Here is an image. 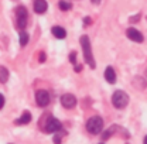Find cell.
<instances>
[{
    "instance_id": "15",
    "label": "cell",
    "mask_w": 147,
    "mask_h": 144,
    "mask_svg": "<svg viewBox=\"0 0 147 144\" xmlns=\"http://www.w3.org/2000/svg\"><path fill=\"white\" fill-rule=\"evenodd\" d=\"M27 42H28V34L24 33V31H21L20 33V45L24 47V45H27Z\"/></svg>"
},
{
    "instance_id": "26",
    "label": "cell",
    "mask_w": 147,
    "mask_h": 144,
    "mask_svg": "<svg viewBox=\"0 0 147 144\" xmlns=\"http://www.w3.org/2000/svg\"><path fill=\"white\" fill-rule=\"evenodd\" d=\"M146 76H147V69H146Z\"/></svg>"
},
{
    "instance_id": "13",
    "label": "cell",
    "mask_w": 147,
    "mask_h": 144,
    "mask_svg": "<svg viewBox=\"0 0 147 144\" xmlns=\"http://www.w3.org/2000/svg\"><path fill=\"white\" fill-rule=\"evenodd\" d=\"M7 79H9V71L4 67H0V82L1 83H6Z\"/></svg>"
},
{
    "instance_id": "20",
    "label": "cell",
    "mask_w": 147,
    "mask_h": 144,
    "mask_svg": "<svg viewBox=\"0 0 147 144\" xmlns=\"http://www.w3.org/2000/svg\"><path fill=\"white\" fill-rule=\"evenodd\" d=\"M84 23H85V26H89V24H91V18L85 17V18H84Z\"/></svg>"
},
{
    "instance_id": "8",
    "label": "cell",
    "mask_w": 147,
    "mask_h": 144,
    "mask_svg": "<svg viewBox=\"0 0 147 144\" xmlns=\"http://www.w3.org/2000/svg\"><path fill=\"white\" fill-rule=\"evenodd\" d=\"M126 36L127 38H130L131 41H136V42H143V34L139 31V30H136V28H129L127 31H126Z\"/></svg>"
},
{
    "instance_id": "25",
    "label": "cell",
    "mask_w": 147,
    "mask_h": 144,
    "mask_svg": "<svg viewBox=\"0 0 147 144\" xmlns=\"http://www.w3.org/2000/svg\"><path fill=\"white\" fill-rule=\"evenodd\" d=\"M144 144H147V136L144 137Z\"/></svg>"
},
{
    "instance_id": "16",
    "label": "cell",
    "mask_w": 147,
    "mask_h": 144,
    "mask_svg": "<svg viewBox=\"0 0 147 144\" xmlns=\"http://www.w3.org/2000/svg\"><path fill=\"white\" fill-rule=\"evenodd\" d=\"M58 6H59L61 10H69V9H72V4H71V3H67V1H64V0H61V1L58 3Z\"/></svg>"
},
{
    "instance_id": "3",
    "label": "cell",
    "mask_w": 147,
    "mask_h": 144,
    "mask_svg": "<svg viewBox=\"0 0 147 144\" xmlns=\"http://www.w3.org/2000/svg\"><path fill=\"white\" fill-rule=\"evenodd\" d=\"M112 103L116 109H123L127 106L129 103V96L127 93H125L123 90H116L112 96Z\"/></svg>"
},
{
    "instance_id": "10",
    "label": "cell",
    "mask_w": 147,
    "mask_h": 144,
    "mask_svg": "<svg viewBox=\"0 0 147 144\" xmlns=\"http://www.w3.org/2000/svg\"><path fill=\"white\" fill-rule=\"evenodd\" d=\"M105 79L109 82V83H115L116 82V73H115V69L112 67H108L106 71H105Z\"/></svg>"
},
{
    "instance_id": "1",
    "label": "cell",
    "mask_w": 147,
    "mask_h": 144,
    "mask_svg": "<svg viewBox=\"0 0 147 144\" xmlns=\"http://www.w3.org/2000/svg\"><path fill=\"white\" fill-rule=\"evenodd\" d=\"M81 47H82V51H84V58H85V62L91 67L95 68L96 67V62L93 59V54H92V48H91V41L88 36H82L81 37Z\"/></svg>"
},
{
    "instance_id": "22",
    "label": "cell",
    "mask_w": 147,
    "mask_h": 144,
    "mask_svg": "<svg viewBox=\"0 0 147 144\" xmlns=\"http://www.w3.org/2000/svg\"><path fill=\"white\" fill-rule=\"evenodd\" d=\"M140 18V16H136V17H133V18H130V21H137Z\"/></svg>"
},
{
    "instance_id": "23",
    "label": "cell",
    "mask_w": 147,
    "mask_h": 144,
    "mask_svg": "<svg viewBox=\"0 0 147 144\" xmlns=\"http://www.w3.org/2000/svg\"><path fill=\"white\" fill-rule=\"evenodd\" d=\"M81 68H82L81 65H76V67H75V71H76V72H79V71H81Z\"/></svg>"
},
{
    "instance_id": "14",
    "label": "cell",
    "mask_w": 147,
    "mask_h": 144,
    "mask_svg": "<svg viewBox=\"0 0 147 144\" xmlns=\"http://www.w3.org/2000/svg\"><path fill=\"white\" fill-rule=\"evenodd\" d=\"M133 83H134V86H137V88H140V89H144V88H146V82H144V79L140 78V76H136L134 81H133Z\"/></svg>"
},
{
    "instance_id": "5",
    "label": "cell",
    "mask_w": 147,
    "mask_h": 144,
    "mask_svg": "<svg viewBox=\"0 0 147 144\" xmlns=\"http://www.w3.org/2000/svg\"><path fill=\"white\" fill-rule=\"evenodd\" d=\"M36 102L40 108H45L50 103V95L44 89H40L36 92Z\"/></svg>"
},
{
    "instance_id": "9",
    "label": "cell",
    "mask_w": 147,
    "mask_h": 144,
    "mask_svg": "<svg viewBox=\"0 0 147 144\" xmlns=\"http://www.w3.org/2000/svg\"><path fill=\"white\" fill-rule=\"evenodd\" d=\"M48 9V4L45 0H34V11L37 14H44Z\"/></svg>"
},
{
    "instance_id": "19",
    "label": "cell",
    "mask_w": 147,
    "mask_h": 144,
    "mask_svg": "<svg viewBox=\"0 0 147 144\" xmlns=\"http://www.w3.org/2000/svg\"><path fill=\"white\" fill-rule=\"evenodd\" d=\"M3 106H4V96L0 93V109H3Z\"/></svg>"
},
{
    "instance_id": "11",
    "label": "cell",
    "mask_w": 147,
    "mask_h": 144,
    "mask_svg": "<svg viewBox=\"0 0 147 144\" xmlns=\"http://www.w3.org/2000/svg\"><path fill=\"white\" fill-rule=\"evenodd\" d=\"M53 34H54L55 38H59V40H62V38H65L67 37V31H65V28H62V27H58V26H55L53 27Z\"/></svg>"
},
{
    "instance_id": "7",
    "label": "cell",
    "mask_w": 147,
    "mask_h": 144,
    "mask_svg": "<svg viewBox=\"0 0 147 144\" xmlns=\"http://www.w3.org/2000/svg\"><path fill=\"white\" fill-rule=\"evenodd\" d=\"M59 100H61V105L65 109H72V108H75V105H76V98H75L74 95H71V93L62 95Z\"/></svg>"
},
{
    "instance_id": "17",
    "label": "cell",
    "mask_w": 147,
    "mask_h": 144,
    "mask_svg": "<svg viewBox=\"0 0 147 144\" xmlns=\"http://www.w3.org/2000/svg\"><path fill=\"white\" fill-rule=\"evenodd\" d=\"M69 61H71L72 64H75V62H76V52H75V51H72V52L69 54Z\"/></svg>"
},
{
    "instance_id": "21",
    "label": "cell",
    "mask_w": 147,
    "mask_h": 144,
    "mask_svg": "<svg viewBox=\"0 0 147 144\" xmlns=\"http://www.w3.org/2000/svg\"><path fill=\"white\" fill-rule=\"evenodd\" d=\"M40 61H41V62H44V61H45V54H44V52H41V54H40Z\"/></svg>"
},
{
    "instance_id": "24",
    "label": "cell",
    "mask_w": 147,
    "mask_h": 144,
    "mask_svg": "<svg viewBox=\"0 0 147 144\" xmlns=\"http://www.w3.org/2000/svg\"><path fill=\"white\" fill-rule=\"evenodd\" d=\"M99 1H100V0H92V3H93V4H98Z\"/></svg>"
},
{
    "instance_id": "2",
    "label": "cell",
    "mask_w": 147,
    "mask_h": 144,
    "mask_svg": "<svg viewBox=\"0 0 147 144\" xmlns=\"http://www.w3.org/2000/svg\"><path fill=\"white\" fill-rule=\"evenodd\" d=\"M103 129V120L99 116H92L91 119L86 122V130L91 134H99Z\"/></svg>"
},
{
    "instance_id": "4",
    "label": "cell",
    "mask_w": 147,
    "mask_h": 144,
    "mask_svg": "<svg viewBox=\"0 0 147 144\" xmlns=\"http://www.w3.org/2000/svg\"><path fill=\"white\" fill-rule=\"evenodd\" d=\"M16 17H17V28L18 30H24L26 28V26H27V10H26V7H23V6H20L17 9V11H16Z\"/></svg>"
},
{
    "instance_id": "18",
    "label": "cell",
    "mask_w": 147,
    "mask_h": 144,
    "mask_svg": "<svg viewBox=\"0 0 147 144\" xmlns=\"http://www.w3.org/2000/svg\"><path fill=\"white\" fill-rule=\"evenodd\" d=\"M54 143L55 144H61V136H59V134H57V136L54 137Z\"/></svg>"
},
{
    "instance_id": "12",
    "label": "cell",
    "mask_w": 147,
    "mask_h": 144,
    "mask_svg": "<svg viewBox=\"0 0 147 144\" xmlns=\"http://www.w3.org/2000/svg\"><path fill=\"white\" fill-rule=\"evenodd\" d=\"M30 122H31V113L30 112H24L21 114V117L16 120V124H27Z\"/></svg>"
},
{
    "instance_id": "6",
    "label": "cell",
    "mask_w": 147,
    "mask_h": 144,
    "mask_svg": "<svg viewBox=\"0 0 147 144\" xmlns=\"http://www.w3.org/2000/svg\"><path fill=\"white\" fill-rule=\"evenodd\" d=\"M61 129H62L61 122H59L58 119H55V117H50V119L47 120V123H45V127H44V130H45L47 133H55V131H58V130H61Z\"/></svg>"
}]
</instances>
